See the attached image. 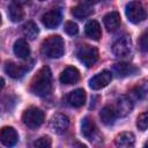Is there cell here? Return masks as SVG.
Returning <instances> with one entry per match:
<instances>
[{
	"instance_id": "1",
	"label": "cell",
	"mask_w": 148,
	"mask_h": 148,
	"mask_svg": "<svg viewBox=\"0 0 148 148\" xmlns=\"http://www.w3.org/2000/svg\"><path fill=\"white\" fill-rule=\"evenodd\" d=\"M31 91L39 97L47 96L52 89V75L47 66L42 67L31 81Z\"/></svg>"
},
{
	"instance_id": "2",
	"label": "cell",
	"mask_w": 148,
	"mask_h": 148,
	"mask_svg": "<svg viewBox=\"0 0 148 148\" xmlns=\"http://www.w3.org/2000/svg\"><path fill=\"white\" fill-rule=\"evenodd\" d=\"M42 52L49 58H60L65 52L64 39L59 35L47 37L42 44Z\"/></svg>"
},
{
	"instance_id": "3",
	"label": "cell",
	"mask_w": 148,
	"mask_h": 148,
	"mask_svg": "<svg viewBox=\"0 0 148 148\" xmlns=\"http://www.w3.org/2000/svg\"><path fill=\"white\" fill-rule=\"evenodd\" d=\"M125 14H126V17L130 22L132 23H140L142 22L145 18H146V10H145V7L143 5L138 1V0H134V1H131L126 5V8H125Z\"/></svg>"
},
{
	"instance_id": "4",
	"label": "cell",
	"mask_w": 148,
	"mask_h": 148,
	"mask_svg": "<svg viewBox=\"0 0 148 148\" xmlns=\"http://www.w3.org/2000/svg\"><path fill=\"white\" fill-rule=\"evenodd\" d=\"M23 124L29 128H37L39 127L44 121V112L35 106L28 108L22 116Z\"/></svg>"
},
{
	"instance_id": "5",
	"label": "cell",
	"mask_w": 148,
	"mask_h": 148,
	"mask_svg": "<svg viewBox=\"0 0 148 148\" xmlns=\"http://www.w3.org/2000/svg\"><path fill=\"white\" fill-rule=\"evenodd\" d=\"M77 58L79 60L86 65L87 67H91L98 60V51L96 47L90 45H82L77 50Z\"/></svg>"
},
{
	"instance_id": "6",
	"label": "cell",
	"mask_w": 148,
	"mask_h": 148,
	"mask_svg": "<svg viewBox=\"0 0 148 148\" xmlns=\"http://www.w3.org/2000/svg\"><path fill=\"white\" fill-rule=\"evenodd\" d=\"M132 51V40L131 37L124 35L119 37L112 45V52L117 57H126Z\"/></svg>"
},
{
	"instance_id": "7",
	"label": "cell",
	"mask_w": 148,
	"mask_h": 148,
	"mask_svg": "<svg viewBox=\"0 0 148 148\" xmlns=\"http://www.w3.org/2000/svg\"><path fill=\"white\" fill-rule=\"evenodd\" d=\"M112 80V73L110 71H102L101 73L94 75L90 80H89V87L94 90H98L102 89L104 87H106Z\"/></svg>"
},
{
	"instance_id": "8",
	"label": "cell",
	"mask_w": 148,
	"mask_h": 148,
	"mask_svg": "<svg viewBox=\"0 0 148 148\" xmlns=\"http://www.w3.org/2000/svg\"><path fill=\"white\" fill-rule=\"evenodd\" d=\"M50 126L53 130V132H56L57 134H62L67 131L69 126V119L67 116L62 113H56L51 118Z\"/></svg>"
},
{
	"instance_id": "9",
	"label": "cell",
	"mask_w": 148,
	"mask_h": 148,
	"mask_svg": "<svg viewBox=\"0 0 148 148\" xmlns=\"http://www.w3.org/2000/svg\"><path fill=\"white\" fill-rule=\"evenodd\" d=\"M18 135L14 127L5 126L0 130V142L6 147H12L17 142Z\"/></svg>"
},
{
	"instance_id": "10",
	"label": "cell",
	"mask_w": 148,
	"mask_h": 148,
	"mask_svg": "<svg viewBox=\"0 0 148 148\" xmlns=\"http://www.w3.org/2000/svg\"><path fill=\"white\" fill-rule=\"evenodd\" d=\"M113 109L116 111L117 117H125V116H127L132 111L133 102H132V99L128 96H120L117 99L116 105H114Z\"/></svg>"
},
{
	"instance_id": "11",
	"label": "cell",
	"mask_w": 148,
	"mask_h": 148,
	"mask_svg": "<svg viewBox=\"0 0 148 148\" xmlns=\"http://www.w3.org/2000/svg\"><path fill=\"white\" fill-rule=\"evenodd\" d=\"M42 22L47 29H54L61 22V13L58 9L49 10L43 15Z\"/></svg>"
},
{
	"instance_id": "12",
	"label": "cell",
	"mask_w": 148,
	"mask_h": 148,
	"mask_svg": "<svg viewBox=\"0 0 148 148\" xmlns=\"http://www.w3.org/2000/svg\"><path fill=\"white\" fill-rule=\"evenodd\" d=\"M138 68L134 65L127 64V62H119L113 65L112 67V72L119 76V77H125V76H130V75H134L138 73Z\"/></svg>"
},
{
	"instance_id": "13",
	"label": "cell",
	"mask_w": 148,
	"mask_h": 148,
	"mask_svg": "<svg viewBox=\"0 0 148 148\" xmlns=\"http://www.w3.org/2000/svg\"><path fill=\"white\" fill-rule=\"evenodd\" d=\"M80 80V72L77 68L69 66L66 67L60 74V82L64 84H73Z\"/></svg>"
},
{
	"instance_id": "14",
	"label": "cell",
	"mask_w": 148,
	"mask_h": 148,
	"mask_svg": "<svg viewBox=\"0 0 148 148\" xmlns=\"http://www.w3.org/2000/svg\"><path fill=\"white\" fill-rule=\"evenodd\" d=\"M27 67L24 66H21V65H17L13 61H7L6 65H5V72L7 75H9L10 77L13 79H20L22 77L25 72H27Z\"/></svg>"
},
{
	"instance_id": "15",
	"label": "cell",
	"mask_w": 148,
	"mask_h": 148,
	"mask_svg": "<svg viewBox=\"0 0 148 148\" xmlns=\"http://www.w3.org/2000/svg\"><path fill=\"white\" fill-rule=\"evenodd\" d=\"M67 101L72 106L80 108L86 102V91L83 89H80V88L71 91L67 96Z\"/></svg>"
},
{
	"instance_id": "16",
	"label": "cell",
	"mask_w": 148,
	"mask_h": 148,
	"mask_svg": "<svg viewBox=\"0 0 148 148\" xmlns=\"http://www.w3.org/2000/svg\"><path fill=\"white\" fill-rule=\"evenodd\" d=\"M104 27L108 31H114L120 25V16L118 12H110L103 17Z\"/></svg>"
},
{
	"instance_id": "17",
	"label": "cell",
	"mask_w": 148,
	"mask_h": 148,
	"mask_svg": "<svg viewBox=\"0 0 148 148\" xmlns=\"http://www.w3.org/2000/svg\"><path fill=\"white\" fill-rule=\"evenodd\" d=\"M84 32L87 35V37L94 39V40H98L102 36V31H101V25L97 21L95 20H90L86 23L84 27Z\"/></svg>"
},
{
	"instance_id": "18",
	"label": "cell",
	"mask_w": 148,
	"mask_h": 148,
	"mask_svg": "<svg viewBox=\"0 0 148 148\" xmlns=\"http://www.w3.org/2000/svg\"><path fill=\"white\" fill-rule=\"evenodd\" d=\"M81 133L83 136H86L89 140H92V138L96 134V125L95 123L89 118L84 117L81 121Z\"/></svg>"
},
{
	"instance_id": "19",
	"label": "cell",
	"mask_w": 148,
	"mask_h": 148,
	"mask_svg": "<svg viewBox=\"0 0 148 148\" xmlns=\"http://www.w3.org/2000/svg\"><path fill=\"white\" fill-rule=\"evenodd\" d=\"M114 142H116V146L118 147H123V148L133 147L135 143V136L131 132H123L116 136Z\"/></svg>"
},
{
	"instance_id": "20",
	"label": "cell",
	"mask_w": 148,
	"mask_h": 148,
	"mask_svg": "<svg viewBox=\"0 0 148 148\" xmlns=\"http://www.w3.org/2000/svg\"><path fill=\"white\" fill-rule=\"evenodd\" d=\"M99 118L104 125H108V126L112 125L117 119V114L113 106H110V105L104 106L99 112Z\"/></svg>"
},
{
	"instance_id": "21",
	"label": "cell",
	"mask_w": 148,
	"mask_h": 148,
	"mask_svg": "<svg viewBox=\"0 0 148 148\" xmlns=\"http://www.w3.org/2000/svg\"><path fill=\"white\" fill-rule=\"evenodd\" d=\"M94 13L92 6L86 5V3H79L75 7L72 8V15L76 18H86L88 16H90Z\"/></svg>"
},
{
	"instance_id": "22",
	"label": "cell",
	"mask_w": 148,
	"mask_h": 148,
	"mask_svg": "<svg viewBox=\"0 0 148 148\" xmlns=\"http://www.w3.org/2000/svg\"><path fill=\"white\" fill-rule=\"evenodd\" d=\"M14 53L21 58V59H25L29 57L30 54V47L27 43V40L24 38H20L15 42L14 44Z\"/></svg>"
},
{
	"instance_id": "23",
	"label": "cell",
	"mask_w": 148,
	"mask_h": 148,
	"mask_svg": "<svg viewBox=\"0 0 148 148\" xmlns=\"http://www.w3.org/2000/svg\"><path fill=\"white\" fill-rule=\"evenodd\" d=\"M8 16L13 22H20L24 17V12L22 9L21 3L13 2L8 7Z\"/></svg>"
},
{
	"instance_id": "24",
	"label": "cell",
	"mask_w": 148,
	"mask_h": 148,
	"mask_svg": "<svg viewBox=\"0 0 148 148\" xmlns=\"http://www.w3.org/2000/svg\"><path fill=\"white\" fill-rule=\"evenodd\" d=\"M38 32H39V29H38L37 24L32 21H29L23 25V35H24V37H27L30 40L35 39L37 37Z\"/></svg>"
},
{
	"instance_id": "25",
	"label": "cell",
	"mask_w": 148,
	"mask_h": 148,
	"mask_svg": "<svg viewBox=\"0 0 148 148\" xmlns=\"http://www.w3.org/2000/svg\"><path fill=\"white\" fill-rule=\"evenodd\" d=\"M136 126L140 131H146L147 126H148V114L147 112H142L136 120Z\"/></svg>"
},
{
	"instance_id": "26",
	"label": "cell",
	"mask_w": 148,
	"mask_h": 148,
	"mask_svg": "<svg viewBox=\"0 0 148 148\" xmlns=\"http://www.w3.org/2000/svg\"><path fill=\"white\" fill-rule=\"evenodd\" d=\"M65 31H66L68 35H71V36L76 35V34L79 32L77 24H76V23H74V22H72V21L66 22V24H65Z\"/></svg>"
},
{
	"instance_id": "27",
	"label": "cell",
	"mask_w": 148,
	"mask_h": 148,
	"mask_svg": "<svg viewBox=\"0 0 148 148\" xmlns=\"http://www.w3.org/2000/svg\"><path fill=\"white\" fill-rule=\"evenodd\" d=\"M34 146L35 147H42V148L50 147L51 146V139L49 136H42L34 142Z\"/></svg>"
},
{
	"instance_id": "28",
	"label": "cell",
	"mask_w": 148,
	"mask_h": 148,
	"mask_svg": "<svg viewBox=\"0 0 148 148\" xmlns=\"http://www.w3.org/2000/svg\"><path fill=\"white\" fill-rule=\"evenodd\" d=\"M139 44H140V49L142 50V52H146L147 51V47H148V44H147V34L146 32L141 36Z\"/></svg>"
},
{
	"instance_id": "29",
	"label": "cell",
	"mask_w": 148,
	"mask_h": 148,
	"mask_svg": "<svg viewBox=\"0 0 148 148\" xmlns=\"http://www.w3.org/2000/svg\"><path fill=\"white\" fill-rule=\"evenodd\" d=\"M101 0H81V3H86V5H89V6H92L97 2H99Z\"/></svg>"
},
{
	"instance_id": "30",
	"label": "cell",
	"mask_w": 148,
	"mask_h": 148,
	"mask_svg": "<svg viewBox=\"0 0 148 148\" xmlns=\"http://www.w3.org/2000/svg\"><path fill=\"white\" fill-rule=\"evenodd\" d=\"M3 86H5V80H3L2 77H0V91H1V89L3 88Z\"/></svg>"
},
{
	"instance_id": "31",
	"label": "cell",
	"mask_w": 148,
	"mask_h": 148,
	"mask_svg": "<svg viewBox=\"0 0 148 148\" xmlns=\"http://www.w3.org/2000/svg\"><path fill=\"white\" fill-rule=\"evenodd\" d=\"M0 23H1V15H0Z\"/></svg>"
},
{
	"instance_id": "32",
	"label": "cell",
	"mask_w": 148,
	"mask_h": 148,
	"mask_svg": "<svg viewBox=\"0 0 148 148\" xmlns=\"http://www.w3.org/2000/svg\"><path fill=\"white\" fill-rule=\"evenodd\" d=\"M40 1H44V0H40Z\"/></svg>"
}]
</instances>
